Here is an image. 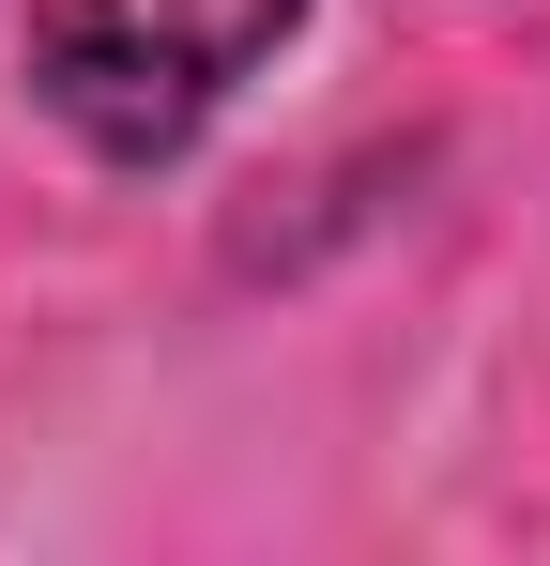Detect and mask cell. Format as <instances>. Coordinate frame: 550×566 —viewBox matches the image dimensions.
Returning <instances> with one entry per match:
<instances>
[{
    "instance_id": "6da1fadb",
    "label": "cell",
    "mask_w": 550,
    "mask_h": 566,
    "mask_svg": "<svg viewBox=\"0 0 550 566\" xmlns=\"http://www.w3.org/2000/svg\"><path fill=\"white\" fill-rule=\"evenodd\" d=\"M290 15L306 0H31V93L92 154L154 169L290 46Z\"/></svg>"
}]
</instances>
